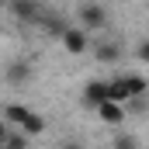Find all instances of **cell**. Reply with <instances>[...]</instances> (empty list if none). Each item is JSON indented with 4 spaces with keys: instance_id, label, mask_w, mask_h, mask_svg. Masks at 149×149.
I'll return each mask as SVG.
<instances>
[{
    "instance_id": "cell-1",
    "label": "cell",
    "mask_w": 149,
    "mask_h": 149,
    "mask_svg": "<svg viewBox=\"0 0 149 149\" xmlns=\"http://www.w3.org/2000/svg\"><path fill=\"white\" fill-rule=\"evenodd\" d=\"M76 17H80V28H83V31H101V28H108V10H104L97 0L80 3Z\"/></svg>"
},
{
    "instance_id": "cell-2",
    "label": "cell",
    "mask_w": 149,
    "mask_h": 149,
    "mask_svg": "<svg viewBox=\"0 0 149 149\" xmlns=\"http://www.w3.org/2000/svg\"><path fill=\"white\" fill-rule=\"evenodd\" d=\"M7 10H10L21 24H38V17L45 14V10H42V0H7Z\"/></svg>"
},
{
    "instance_id": "cell-3",
    "label": "cell",
    "mask_w": 149,
    "mask_h": 149,
    "mask_svg": "<svg viewBox=\"0 0 149 149\" xmlns=\"http://www.w3.org/2000/svg\"><path fill=\"white\" fill-rule=\"evenodd\" d=\"M59 42H63V49H66L70 56H83V52L90 49V38H87V31H83V28H70V24L59 31Z\"/></svg>"
},
{
    "instance_id": "cell-4",
    "label": "cell",
    "mask_w": 149,
    "mask_h": 149,
    "mask_svg": "<svg viewBox=\"0 0 149 149\" xmlns=\"http://www.w3.org/2000/svg\"><path fill=\"white\" fill-rule=\"evenodd\" d=\"M31 63L28 59H14V63H7V70H3V80L10 83V87H24L28 80H31Z\"/></svg>"
},
{
    "instance_id": "cell-5",
    "label": "cell",
    "mask_w": 149,
    "mask_h": 149,
    "mask_svg": "<svg viewBox=\"0 0 149 149\" xmlns=\"http://www.w3.org/2000/svg\"><path fill=\"white\" fill-rule=\"evenodd\" d=\"M94 111H97V118H101L104 125H114V128H121L125 118H128V114H125V104H114V101H101Z\"/></svg>"
},
{
    "instance_id": "cell-6",
    "label": "cell",
    "mask_w": 149,
    "mask_h": 149,
    "mask_svg": "<svg viewBox=\"0 0 149 149\" xmlns=\"http://www.w3.org/2000/svg\"><path fill=\"white\" fill-rule=\"evenodd\" d=\"M101 101H108V80H87L83 83V104L97 108Z\"/></svg>"
},
{
    "instance_id": "cell-7",
    "label": "cell",
    "mask_w": 149,
    "mask_h": 149,
    "mask_svg": "<svg viewBox=\"0 0 149 149\" xmlns=\"http://www.w3.org/2000/svg\"><path fill=\"white\" fill-rule=\"evenodd\" d=\"M94 59L104 63V66L118 63V59H121V42H97V45H94Z\"/></svg>"
},
{
    "instance_id": "cell-8",
    "label": "cell",
    "mask_w": 149,
    "mask_h": 149,
    "mask_svg": "<svg viewBox=\"0 0 149 149\" xmlns=\"http://www.w3.org/2000/svg\"><path fill=\"white\" fill-rule=\"evenodd\" d=\"M118 80L125 83V90H128V97H142V94L149 90V80H146L142 73H121Z\"/></svg>"
},
{
    "instance_id": "cell-9",
    "label": "cell",
    "mask_w": 149,
    "mask_h": 149,
    "mask_svg": "<svg viewBox=\"0 0 149 149\" xmlns=\"http://www.w3.org/2000/svg\"><path fill=\"white\" fill-rule=\"evenodd\" d=\"M17 132H21V135H28V139H35V135L45 132V118H42L38 111H28V114H24V121L17 125Z\"/></svg>"
},
{
    "instance_id": "cell-10",
    "label": "cell",
    "mask_w": 149,
    "mask_h": 149,
    "mask_svg": "<svg viewBox=\"0 0 149 149\" xmlns=\"http://www.w3.org/2000/svg\"><path fill=\"white\" fill-rule=\"evenodd\" d=\"M28 111H31L28 104H17V101H10V104L3 108V114H0V118H3V121H7L10 128H17V125L24 121V114H28Z\"/></svg>"
},
{
    "instance_id": "cell-11",
    "label": "cell",
    "mask_w": 149,
    "mask_h": 149,
    "mask_svg": "<svg viewBox=\"0 0 149 149\" xmlns=\"http://www.w3.org/2000/svg\"><path fill=\"white\" fill-rule=\"evenodd\" d=\"M108 101H114V104H125L128 101V90H125V83L114 76V80H108Z\"/></svg>"
},
{
    "instance_id": "cell-12",
    "label": "cell",
    "mask_w": 149,
    "mask_h": 149,
    "mask_svg": "<svg viewBox=\"0 0 149 149\" xmlns=\"http://www.w3.org/2000/svg\"><path fill=\"white\" fill-rule=\"evenodd\" d=\"M0 146H3V149H28V146H31V139H28V135H21L17 128H10V132H7V139H3Z\"/></svg>"
},
{
    "instance_id": "cell-13",
    "label": "cell",
    "mask_w": 149,
    "mask_h": 149,
    "mask_svg": "<svg viewBox=\"0 0 149 149\" xmlns=\"http://www.w3.org/2000/svg\"><path fill=\"white\" fill-rule=\"evenodd\" d=\"M111 149H139V139H135L132 132H118L114 142H111Z\"/></svg>"
},
{
    "instance_id": "cell-14",
    "label": "cell",
    "mask_w": 149,
    "mask_h": 149,
    "mask_svg": "<svg viewBox=\"0 0 149 149\" xmlns=\"http://www.w3.org/2000/svg\"><path fill=\"white\" fill-rule=\"evenodd\" d=\"M135 59H139V63H149V42H146V38L135 45Z\"/></svg>"
},
{
    "instance_id": "cell-15",
    "label": "cell",
    "mask_w": 149,
    "mask_h": 149,
    "mask_svg": "<svg viewBox=\"0 0 149 149\" xmlns=\"http://www.w3.org/2000/svg\"><path fill=\"white\" fill-rule=\"evenodd\" d=\"M7 132H10V125H7V121H3V118H0V142H3V139H7Z\"/></svg>"
},
{
    "instance_id": "cell-16",
    "label": "cell",
    "mask_w": 149,
    "mask_h": 149,
    "mask_svg": "<svg viewBox=\"0 0 149 149\" xmlns=\"http://www.w3.org/2000/svg\"><path fill=\"white\" fill-rule=\"evenodd\" d=\"M63 149H83L80 142H63Z\"/></svg>"
},
{
    "instance_id": "cell-17",
    "label": "cell",
    "mask_w": 149,
    "mask_h": 149,
    "mask_svg": "<svg viewBox=\"0 0 149 149\" xmlns=\"http://www.w3.org/2000/svg\"><path fill=\"white\" fill-rule=\"evenodd\" d=\"M0 149H3V146H0Z\"/></svg>"
}]
</instances>
